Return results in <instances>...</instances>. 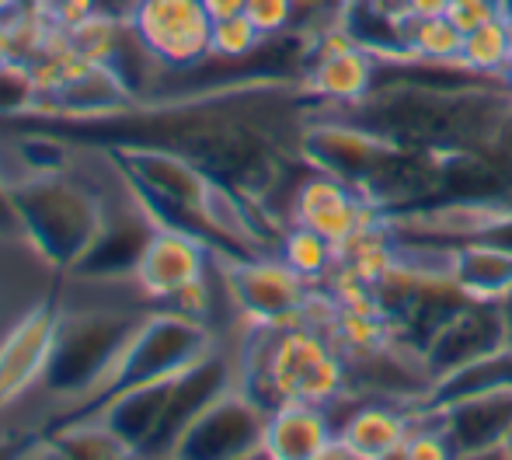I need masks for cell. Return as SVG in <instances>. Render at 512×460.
<instances>
[{
    "label": "cell",
    "instance_id": "obj_3",
    "mask_svg": "<svg viewBox=\"0 0 512 460\" xmlns=\"http://www.w3.org/2000/svg\"><path fill=\"white\" fill-rule=\"evenodd\" d=\"M248 328V345L237 359V384L269 412L286 401L331 408L349 394V363L328 332L307 321Z\"/></svg>",
    "mask_w": 512,
    "mask_h": 460
},
{
    "label": "cell",
    "instance_id": "obj_35",
    "mask_svg": "<svg viewBox=\"0 0 512 460\" xmlns=\"http://www.w3.org/2000/svg\"><path fill=\"white\" fill-rule=\"evenodd\" d=\"M241 460H276V457H272V454H269V450H265V447H258V450H251L248 457H241Z\"/></svg>",
    "mask_w": 512,
    "mask_h": 460
},
{
    "label": "cell",
    "instance_id": "obj_38",
    "mask_svg": "<svg viewBox=\"0 0 512 460\" xmlns=\"http://www.w3.org/2000/svg\"><path fill=\"white\" fill-rule=\"evenodd\" d=\"M509 450H512V436H509Z\"/></svg>",
    "mask_w": 512,
    "mask_h": 460
},
{
    "label": "cell",
    "instance_id": "obj_34",
    "mask_svg": "<svg viewBox=\"0 0 512 460\" xmlns=\"http://www.w3.org/2000/svg\"><path fill=\"white\" fill-rule=\"evenodd\" d=\"M324 460H359V457H356V454H349V450H345V447H335V450H331V454L324 457Z\"/></svg>",
    "mask_w": 512,
    "mask_h": 460
},
{
    "label": "cell",
    "instance_id": "obj_16",
    "mask_svg": "<svg viewBox=\"0 0 512 460\" xmlns=\"http://www.w3.org/2000/svg\"><path fill=\"white\" fill-rule=\"evenodd\" d=\"M338 447L331 408L310 401H286L272 408L265 426V450L276 460H324Z\"/></svg>",
    "mask_w": 512,
    "mask_h": 460
},
{
    "label": "cell",
    "instance_id": "obj_28",
    "mask_svg": "<svg viewBox=\"0 0 512 460\" xmlns=\"http://www.w3.org/2000/svg\"><path fill=\"white\" fill-rule=\"evenodd\" d=\"M450 11V0H408L411 18H443Z\"/></svg>",
    "mask_w": 512,
    "mask_h": 460
},
{
    "label": "cell",
    "instance_id": "obj_36",
    "mask_svg": "<svg viewBox=\"0 0 512 460\" xmlns=\"http://www.w3.org/2000/svg\"><path fill=\"white\" fill-rule=\"evenodd\" d=\"M377 460H408V457H405V447H401V450H391V454H384V457H377Z\"/></svg>",
    "mask_w": 512,
    "mask_h": 460
},
{
    "label": "cell",
    "instance_id": "obj_6",
    "mask_svg": "<svg viewBox=\"0 0 512 460\" xmlns=\"http://www.w3.org/2000/svg\"><path fill=\"white\" fill-rule=\"evenodd\" d=\"M216 345L220 342H216V332L209 328L206 318L175 311V307H154V311L140 321V328H136L133 339L126 342V349L119 352L112 370L102 377V384H98L77 408L56 415L46 429L60 426V422L84 419V415H91L98 405H105L108 398H115V394H122V391L178 377V373L189 370L192 363L209 356Z\"/></svg>",
    "mask_w": 512,
    "mask_h": 460
},
{
    "label": "cell",
    "instance_id": "obj_26",
    "mask_svg": "<svg viewBox=\"0 0 512 460\" xmlns=\"http://www.w3.org/2000/svg\"><path fill=\"white\" fill-rule=\"evenodd\" d=\"M0 241L4 244H25V230H21L18 210H14L11 182H7L4 164H0Z\"/></svg>",
    "mask_w": 512,
    "mask_h": 460
},
{
    "label": "cell",
    "instance_id": "obj_5",
    "mask_svg": "<svg viewBox=\"0 0 512 460\" xmlns=\"http://www.w3.org/2000/svg\"><path fill=\"white\" fill-rule=\"evenodd\" d=\"M63 304V300H60ZM154 311V304H84L60 311V328H56L53 359H49L46 380L39 394L56 405V415L77 408L98 384L140 321Z\"/></svg>",
    "mask_w": 512,
    "mask_h": 460
},
{
    "label": "cell",
    "instance_id": "obj_15",
    "mask_svg": "<svg viewBox=\"0 0 512 460\" xmlns=\"http://www.w3.org/2000/svg\"><path fill=\"white\" fill-rule=\"evenodd\" d=\"M429 415L443 426L457 454L502 447L512 436V384L488 387V391H478L471 398L429 408Z\"/></svg>",
    "mask_w": 512,
    "mask_h": 460
},
{
    "label": "cell",
    "instance_id": "obj_27",
    "mask_svg": "<svg viewBox=\"0 0 512 460\" xmlns=\"http://www.w3.org/2000/svg\"><path fill=\"white\" fill-rule=\"evenodd\" d=\"M18 460H70L67 454H63L60 447H56L49 436H39V440H28L25 450H21Z\"/></svg>",
    "mask_w": 512,
    "mask_h": 460
},
{
    "label": "cell",
    "instance_id": "obj_32",
    "mask_svg": "<svg viewBox=\"0 0 512 460\" xmlns=\"http://www.w3.org/2000/svg\"><path fill=\"white\" fill-rule=\"evenodd\" d=\"M499 311H502V325H506V352L512 356V290L499 297Z\"/></svg>",
    "mask_w": 512,
    "mask_h": 460
},
{
    "label": "cell",
    "instance_id": "obj_22",
    "mask_svg": "<svg viewBox=\"0 0 512 460\" xmlns=\"http://www.w3.org/2000/svg\"><path fill=\"white\" fill-rule=\"evenodd\" d=\"M464 32L450 18H411L405 32V53L425 63H460Z\"/></svg>",
    "mask_w": 512,
    "mask_h": 460
},
{
    "label": "cell",
    "instance_id": "obj_1",
    "mask_svg": "<svg viewBox=\"0 0 512 460\" xmlns=\"http://www.w3.org/2000/svg\"><path fill=\"white\" fill-rule=\"evenodd\" d=\"M317 109L300 77H237L182 95L136 98L98 115L28 112L4 119L0 133L56 136L95 150H168L230 185L272 224V199L283 185L297 189L310 171L300 140Z\"/></svg>",
    "mask_w": 512,
    "mask_h": 460
},
{
    "label": "cell",
    "instance_id": "obj_33",
    "mask_svg": "<svg viewBox=\"0 0 512 460\" xmlns=\"http://www.w3.org/2000/svg\"><path fill=\"white\" fill-rule=\"evenodd\" d=\"M25 443L28 440H21V436H0V460H18Z\"/></svg>",
    "mask_w": 512,
    "mask_h": 460
},
{
    "label": "cell",
    "instance_id": "obj_37",
    "mask_svg": "<svg viewBox=\"0 0 512 460\" xmlns=\"http://www.w3.org/2000/svg\"><path fill=\"white\" fill-rule=\"evenodd\" d=\"M506 81H509V88H512V56H509V67H506Z\"/></svg>",
    "mask_w": 512,
    "mask_h": 460
},
{
    "label": "cell",
    "instance_id": "obj_8",
    "mask_svg": "<svg viewBox=\"0 0 512 460\" xmlns=\"http://www.w3.org/2000/svg\"><path fill=\"white\" fill-rule=\"evenodd\" d=\"M115 164V161H112ZM119 171V168H115ZM157 217L150 206L140 199V192L122 178H115V192H105V217L98 227L91 248L84 258L67 272L77 283H133V272L140 265L143 251H147L150 237L157 234Z\"/></svg>",
    "mask_w": 512,
    "mask_h": 460
},
{
    "label": "cell",
    "instance_id": "obj_10",
    "mask_svg": "<svg viewBox=\"0 0 512 460\" xmlns=\"http://www.w3.org/2000/svg\"><path fill=\"white\" fill-rule=\"evenodd\" d=\"M265 426L269 408L234 384L189 422L168 450V460H241L265 447Z\"/></svg>",
    "mask_w": 512,
    "mask_h": 460
},
{
    "label": "cell",
    "instance_id": "obj_17",
    "mask_svg": "<svg viewBox=\"0 0 512 460\" xmlns=\"http://www.w3.org/2000/svg\"><path fill=\"white\" fill-rule=\"evenodd\" d=\"M422 408H405L394 401L352 398L349 415L338 426V447H345L359 460H377L391 450H401Z\"/></svg>",
    "mask_w": 512,
    "mask_h": 460
},
{
    "label": "cell",
    "instance_id": "obj_29",
    "mask_svg": "<svg viewBox=\"0 0 512 460\" xmlns=\"http://www.w3.org/2000/svg\"><path fill=\"white\" fill-rule=\"evenodd\" d=\"M244 4H248V0H203L206 14H209L213 21L234 18V14H244Z\"/></svg>",
    "mask_w": 512,
    "mask_h": 460
},
{
    "label": "cell",
    "instance_id": "obj_12",
    "mask_svg": "<svg viewBox=\"0 0 512 460\" xmlns=\"http://www.w3.org/2000/svg\"><path fill=\"white\" fill-rule=\"evenodd\" d=\"M60 297L35 300L0 335V412L39 394L60 328Z\"/></svg>",
    "mask_w": 512,
    "mask_h": 460
},
{
    "label": "cell",
    "instance_id": "obj_14",
    "mask_svg": "<svg viewBox=\"0 0 512 460\" xmlns=\"http://www.w3.org/2000/svg\"><path fill=\"white\" fill-rule=\"evenodd\" d=\"M380 217H387V213L377 210L373 203H366L349 182L314 168L300 178L290 199V224L310 227L324 241L335 244V248H342L356 230H363Z\"/></svg>",
    "mask_w": 512,
    "mask_h": 460
},
{
    "label": "cell",
    "instance_id": "obj_31",
    "mask_svg": "<svg viewBox=\"0 0 512 460\" xmlns=\"http://www.w3.org/2000/svg\"><path fill=\"white\" fill-rule=\"evenodd\" d=\"M457 460H512V450L509 443H502V447L474 450V454H457Z\"/></svg>",
    "mask_w": 512,
    "mask_h": 460
},
{
    "label": "cell",
    "instance_id": "obj_39",
    "mask_svg": "<svg viewBox=\"0 0 512 460\" xmlns=\"http://www.w3.org/2000/svg\"><path fill=\"white\" fill-rule=\"evenodd\" d=\"M157 460H168V457H157Z\"/></svg>",
    "mask_w": 512,
    "mask_h": 460
},
{
    "label": "cell",
    "instance_id": "obj_18",
    "mask_svg": "<svg viewBox=\"0 0 512 460\" xmlns=\"http://www.w3.org/2000/svg\"><path fill=\"white\" fill-rule=\"evenodd\" d=\"M453 279L474 300H499L512 290V244H499L495 237L460 244L453 251Z\"/></svg>",
    "mask_w": 512,
    "mask_h": 460
},
{
    "label": "cell",
    "instance_id": "obj_9",
    "mask_svg": "<svg viewBox=\"0 0 512 460\" xmlns=\"http://www.w3.org/2000/svg\"><path fill=\"white\" fill-rule=\"evenodd\" d=\"M223 290L248 325L304 321V307L317 286L293 272L279 255H216Z\"/></svg>",
    "mask_w": 512,
    "mask_h": 460
},
{
    "label": "cell",
    "instance_id": "obj_19",
    "mask_svg": "<svg viewBox=\"0 0 512 460\" xmlns=\"http://www.w3.org/2000/svg\"><path fill=\"white\" fill-rule=\"evenodd\" d=\"M42 436H49L70 460H147L102 419L63 422V426L46 429Z\"/></svg>",
    "mask_w": 512,
    "mask_h": 460
},
{
    "label": "cell",
    "instance_id": "obj_30",
    "mask_svg": "<svg viewBox=\"0 0 512 460\" xmlns=\"http://www.w3.org/2000/svg\"><path fill=\"white\" fill-rule=\"evenodd\" d=\"M11 56H21V49H18V28L7 25V21H0V63L11 60Z\"/></svg>",
    "mask_w": 512,
    "mask_h": 460
},
{
    "label": "cell",
    "instance_id": "obj_4",
    "mask_svg": "<svg viewBox=\"0 0 512 460\" xmlns=\"http://www.w3.org/2000/svg\"><path fill=\"white\" fill-rule=\"evenodd\" d=\"M25 244L46 269L67 276L91 248L105 217V192L95 182L60 171H7Z\"/></svg>",
    "mask_w": 512,
    "mask_h": 460
},
{
    "label": "cell",
    "instance_id": "obj_21",
    "mask_svg": "<svg viewBox=\"0 0 512 460\" xmlns=\"http://www.w3.org/2000/svg\"><path fill=\"white\" fill-rule=\"evenodd\" d=\"M279 258H283L293 272H300L307 283L321 286L324 279L335 272L338 248L331 241H324L321 234H314L310 227L290 224L283 230V237H279Z\"/></svg>",
    "mask_w": 512,
    "mask_h": 460
},
{
    "label": "cell",
    "instance_id": "obj_2",
    "mask_svg": "<svg viewBox=\"0 0 512 460\" xmlns=\"http://www.w3.org/2000/svg\"><path fill=\"white\" fill-rule=\"evenodd\" d=\"M377 84L370 95L345 109H328L384 140L439 161L474 157L499 136L512 115V88L506 77L464 70L457 77H425V60H377Z\"/></svg>",
    "mask_w": 512,
    "mask_h": 460
},
{
    "label": "cell",
    "instance_id": "obj_20",
    "mask_svg": "<svg viewBox=\"0 0 512 460\" xmlns=\"http://www.w3.org/2000/svg\"><path fill=\"white\" fill-rule=\"evenodd\" d=\"M512 56V25L506 18V11L488 18L485 25L471 28L464 35V49H460V63L474 74L485 77H506Z\"/></svg>",
    "mask_w": 512,
    "mask_h": 460
},
{
    "label": "cell",
    "instance_id": "obj_23",
    "mask_svg": "<svg viewBox=\"0 0 512 460\" xmlns=\"http://www.w3.org/2000/svg\"><path fill=\"white\" fill-rule=\"evenodd\" d=\"M42 88L35 63L28 56H11L0 63V122L21 119L28 112H39Z\"/></svg>",
    "mask_w": 512,
    "mask_h": 460
},
{
    "label": "cell",
    "instance_id": "obj_25",
    "mask_svg": "<svg viewBox=\"0 0 512 460\" xmlns=\"http://www.w3.org/2000/svg\"><path fill=\"white\" fill-rule=\"evenodd\" d=\"M244 14L255 21V28L265 39H276V35H286L293 28L297 4H293V0H248Z\"/></svg>",
    "mask_w": 512,
    "mask_h": 460
},
{
    "label": "cell",
    "instance_id": "obj_7",
    "mask_svg": "<svg viewBox=\"0 0 512 460\" xmlns=\"http://www.w3.org/2000/svg\"><path fill=\"white\" fill-rule=\"evenodd\" d=\"M213 244L182 227H157L133 272V286L157 307L196 314L209 321V262Z\"/></svg>",
    "mask_w": 512,
    "mask_h": 460
},
{
    "label": "cell",
    "instance_id": "obj_13",
    "mask_svg": "<svg viewBox=\"0 0 512 460\" xmlns=\"http://www.w3.org/2000/svg\"><path fill=\"white\" fill-rule=\"evenodd\" d=\"M499 352H506V325H502L499 300L474 297L460 311H453L422 345V359L432 384L471 363L499 356Z\"/></svg>",
    "mask_w": 512,
    "mask_h": 460
},
{
    "label": "cell",
    "instance_id": "obj_11",
    "mask_svg": "<svg viewBox=\"0 0 512 460\" xmlns=\"http://www.w3.org/2000/svg\"><path fill=\"white\" fill-rule=\"evenodd\" d=\"M129 25L164 70H196L213 53V18L203 0H136Z\"/></svg>",
    "mask_w": 512,
    "mask_h": 460
},
{
    "label": "cell",
    "instance_id": "obj_24",
    "mask_svg": "<svg viewBox=\"0 0 512 460\" xmlns=\"http://www.w3.org/2000/svg\"><path fill=\"white\" fill-rule=\"evenodd\" d=\"M405 457L408 460H457V450H453L450 436L432 419L429 408H422L415 426H411V433L405 440Z\"/></svg>",
    "mask_w": 512,
    "mask_h": 460
}]
</instances>
